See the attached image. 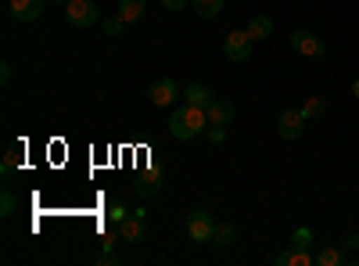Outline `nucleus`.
Listing matches in <instances>:
<instances>
[{"mask_svg": "<svg viewBox=\"0 0 359 266\" xmlns=\"http://www.w3.org/2000/svg\"><path fill=\"white\" fill-rule=\"evenodd\" d=\"M208 130V112L201 105H184V108H176L172 112V119H169V133L176 140H194L198 133Z\"/></svg>", "mask_w": 359, "mask_h": 266, "instance_id": "f257e3e1", "label": "nucleus"}, {"mask_svg": "<svg viewBox=\"0 0 359 266\" xmlns=\"http://www.w3.org/2000/svg\"><path fill=\"white\" fill-rule=\"evenodd\" d=\"M97 18H101V11H97L94 0H69V4H65V22L76 25V29L97 25Z\"/></svg>", "mask_w": 359, "mask_h": 266, "instance_id": "f03ea898", "label": "nucleus"}, {"mask_svg": "<svg viewBox=\"0 0 359 266\" xmlns=\"http://www.w3.org/2000/svg\"><path fill=\"white\" fill-rule=\"evenodd\" d=\"M306 112L302 108H280V115H277V133L284 137V140H298L306 133Z\"/></svg>", "mask_w": 359, "mask_h": 266, "instance_id": "7ed1b4c3", "label": "nucleus"}, {"mask_svg": "<svg viewBox=\"0 0 359 266\" xmlns=\"http://www.w3.org/2000/svg\"><path fill=\"white\" fill-rule=\"evenodd\" d=\"M252 33L248 29H233V33H226V40H223V54L230 58V62H248L252 58Z\"/></svg>", "mask_w": 359, "mask_h": 266, "instance_id": "20e7f679", "label": "nucleus"}, {"mask_svg": "<svg viewBox=\"0 0 359 266\" xmlns=\"http://www.w3.org/2000/svg\"><path fill=\"white\" fill-rule=\"evenodd\" d=\"M212 230H216V220H212V213L194 209V213L187 216V234H191V241H198V245L212 241Z\"/></svg>", "mask_w": 359, "mask_h": 266, "instance_id": "39448f33", "label": "nucleus"}, {"mask_svg": "<svg viewBox=\"0 0 359 266\" xmlns=\"http://www.w3.org/2000/svg\"><path fill=\"white\" fill-rule=\"evenodd\" d=\"M291 51L302 54V58H323V54H327L323 40L313 36L309 29H294V33H291Z\"/></svg>", "mask_w": 359, "mask_h": 266, "instance_id": "423d86ee", "label": "nucleus"}, {"mask_svg": "<svg viewBox=\"0 0 359 266\" xmlns=\"http://www.w3.org/2000/svg\"><path fill=\"white\" fill-rule=\"evenodd\" d=\"M176 98H180V86L165 76V79H155L151 86H147V101H151L155 108H169V105H176Z\"/></svg>", "mask_w": 359, "mask_h": 266, "instance_id": "0eeeda50", "label": "nucleus"}, {"mask_svg": "<svg viewBox=\"0 0 359 266\" xmlns=\"http://www.w3.org/2000/svg\"><path fill=\"white\" fill-rule=\"evenodd\" d=\"M118 234H123V241H130V245L144 241V234H147V227H144V213L137 209V213H130L126 220H118Z\"/></svg>", "mask_w": 359, "mask_h": 266, "instance_id": "6e6552de", "label": "nucleus"}, {"mask_svg": "<svg viewBox=\"0 0 359 266\" xmlns=\"http://www.w3.org/2000/svg\"><path fill=\"white\" fill-rule=\"evenodd\" d=\"M205 112H208V126H226L233 119V105L223 101V98H212Z\"/></svg>", "mask_w": 359, "mask_h": 266, "instance_id": "1a4fd4ad", "label": "nucleus"}, {"mask_svg": "<svg viewBox=\"0 0 359 266\" xmlns=\"http://www.w3.org/2000/svg\"><path fill=\"white\" fill-rule=\"evenodd\" d=\"M11 15L18 22H36L43 15V0H11Z\"/></svg>", "mask_w": 359, "mask_h": 266, "instance_id": "9d476101", "label": "nucleus"}, {"mask_svg": "<svg viewBox=\"0 0 359 266\" xmlns=\"http://www.w3.org/2000/svg\"><path fill=\"white\" fill-rule=\"evenodd\" d=\"M313 262H316V255L309 248H294V245L277 255V266H313Z\"/></svg>", "mask_w": 359, "mask_h": 266, "instance_id": "9b49d317", "label": "nucleus"}, {"mask_svg": "<svg viewBox=\"0 0 359 266\" xmlns=\"http://www.w3.org/2000/svg\"><path fill=\"white\" fill-rule=\"evenodd\" d=\"M233 241H237V227H233L230 220H223V223H216V230H212V241H208V245L226 248V245H233Z\"/></svg>", "mask_w": 359, "mask_h": 266, "instance_id": "f8f14e48", "label": "nucleus"}, {"mask_svg": "<svg viewBox=\"0 0 359 266\" xmlns=\"http://www.w3.org/2000/svg\"><path fill=\"white\" fill-rule=\"evenodd\" d=\"M184 98H187V105H201V108H208V101H212L216 94H212V91H208V86H205V83H191V86H187V91H184Z\"/></svg>", "mask_w": 359, "mask_h": 266, "instance_id": "ddd939ff", "label": "nucleus"}, {"mask_svg": "<svg viewBox=\"0 0 359 266\" xmlns=\"http://www.w3.org/2000/svg\"><path fill=\"white\" fill-rule=\"evenodd\" d=\"M118 18H123L126 25L140 22L144 18V0H118Z\"/></svg>", "mask_w": 359, "mask_h": 266, "instance_id": "4468645a", "label": "nucleus"}, {"mask_svg": "<svg viewBox=\"0 0 359 266\" xmlns=\"http://www.w3.org/2000/svg\"><path fill=\"white\" fill-rule=\"evenodd\" d=\"M245 29L252 33V40H266L269 33H273V18H269V15H255Z\"/></svg>", "mask_w": 359, "mask_h": 266, "instance_id": "2eb2a0df", "label": "nucleus"}, {"mask_svg": "<svg viewBox=\"0 0 359 266\" xmlns=\"http://www.w3.org/2000/svg\"><path fill=\"white\" fill-rule=\"evenodd\" d=\"M158 184H162V173H158V169H151V173H144V176H137V194H144V198H151V194L158 191Z\"/></svg>", "mask_w": 359, "mask_h": 266, "instance_id": "dca6fc26", "label": "nucleus"}, {"mask_svg": "<svg viewBox=\"0 0 359 266\" xmlns=\"http://www.w3.org/2000/svg\"><path fill=\"white\" fill-rule=\"evenodd\" d=\"M341 262H345L341 248H320L316 252V266H341Z\"/></svg>", "mask_w": 359, "mask_h": 266, "instance_id": "f3484780", "label": "nucleus"}, {"mask_svg": "<svg viewBox=\"0 0 359 266\" xmlns=\"http://www.w3.org/2000/svg\"><path fill=\"white\" fill-rule=\"evenodd\" d=\"M223 4H226V0H194V11H198L201 18H216V15L223 11Z\"/></svg>", "mask_w": 359, "mask_h": 266, "instance_id": "a211bd4d", "label": "nucleus"}, {"mask_svg": "<svg viewBox=\"0 0 359 266\" xmlns=\"http://www.w3.org/2000/svg\"><path fill=\"white\" fill-rule=\"evenodd\" d=\"M302 112H306V119H320V115H327V101L323 98H309L302 105Z\"/></svg>", "mask_w": 359, "mask_h": 266, "instance_id": "6ab92c4d", "label": "nucleus"}, {"mask_svg": "<svg viewBox=\"0 0 359 266\" xmlns=\"http://www.w3.org/2000/svg\"><path fill=\"white\" fill-rule=\"evenodd\" d=\"M15 209H18V198L11 187H4V194H0V216H15Z\"/></svg>", "mask_w": 359, "mask_h": 266, "instance_id": "aec40b11", "label": "nucleus"}, {"mask_svg": "<svg viewBox=\"0 0 359 266\" xmlns=\"http://www.w3.org/2000/svg\"><path fill=\"white\" fill-rule=\"evenodd\" d=\"M291 245H294V248H313V234H309L306 227H298V230L291 234Z\"/></svg>", "mask_w": 359, "mask_h": 266, "instance_id": "412c9836", "label": "nucleus"}, {"mask_svg": "<svg viewBox=\"0 0 359 266\" xmlns=\"http://www.w3.org/2000/svg\"><path fill=\"white\" fill-rule=\"evenodd\" d=\"M126 29V22L118 18V15H111V18H104V36H118Z\"/></svg>", "mask_w": 359, "mask_h": 266, "instance_id": "4be33fe9", "label": "nucleus"}, {"mask_svg": "<svg viewBox=\"0 0 359 266\" xmlns=\"http://www.w3.org/2000/svg\"><path fill=\"white\" fill-rule=\"evenodd\" d=\"M205 137H208V144H223V140H226V130H223V126H208Z\"/></svg>", "mask_w": 359, "mask_h": 266, "instance_id": "5701e85b", "label": "nucleus"}, {"mask_svg": "<svg viewBox=\"0 0 359 266\" xmlns=\"http://www.w3.org/2000/svg\"><path fill=\"white\" fill-rule=\"evenodd\" d=\"M187 4H191V0H162V8H165V11H184Z\"/></svg>", "mask_w": 359, "mask_h": 266, "instance_id": "b1692460", "label": "nucleus"}, {"mask_svg": "<svg viewBox=\"0 0 359 266\" xmlns=\"http://www.w3.org/2000/svg\"><path fill=\"white\" fill-rule=\"evenodd\" d=\"M15 166H18V155H15V152H4V176H8Z\"/></svg>", "mask_w": 359, "mask_h": 266, "instance_id": "393cba45", "label": "nucleus"}, {"mask_svg": "<svg viewBox=\"0 0 359 266\" xmlns=\"http://www.w3.org/2000/svg\"><path fill=\"white\" fill-rule=\"evenodd\" d=\"M341 248H359V234H345V241H341Z\"/></svg>", "mask_w": 359, "mask_h": 266, "instance_id": "a878e982", "label": "nucleus"}, {"mask_svg": "<svg viewBox=\"0 0 359 266\" xmlns=\"http://www.w3.org/2000/svg\"><path fill=\"white\" fill-rule=\"evenodd\" d=\"M0 83H11V65H8V62L0 65Z\"/></svg>", "mask_w": 359, "mask_h": 266, "instance_id": "bb28decb", "label": "nucleus"}, {"mask_svg": "<svg viewBox=\"0 0 359 266\" xmlns=\"http://www.w3.org/2000/svg\"><path fill=\"white\" fill-rule=\"evenodd\" d=\"M352 98H355V101H359V79H355V83H352Z\"/></svg>", "mask_w": 359, "mask_h": 266, "instance_id": "cd10ccee", "label": "nucleus"}, {"mask_svg": "<svg viewBox=\"0 0 359 266\" xmlns=\"http://www.w3.org/2000/svg\"><path fill=\"white\" fill-rule=\"evenodd\" d=\"M57 4H69V0H57Z\"/></svg>", "mask_w": 359, "mask_h": 266, "instance_id": "c85d7f7f", "label": "nucleus"}]
</instances>
